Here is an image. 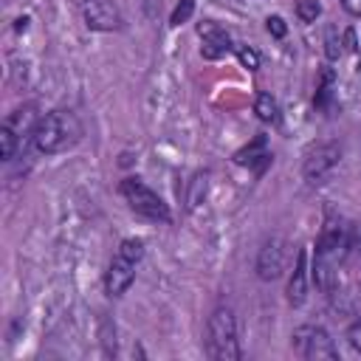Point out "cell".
Masks as SVG:
<instances>
[{
	"label": "cell",
	"mask_w": 361,
	"mask_h": 361,
	"mask_svg": "<svg viewBox=\"0 0 361 361\" xmlns=\"http://www.w3.org/2000/svg\"><path fill=\"white\" fill-rule=\"evenodd\" d=\"M34 147L45 155H54V152H62L68 147H73L79 138H82V121L76 118V113L71 110H54V113H45L39 116L34 133Z\"/></svg>",
	"instance_id": "cell-1"
},
{
	"label": "cell",
	"mask_w": 361,
	"mask_h": 361,
	"mask_svg": "<svg viewBox=\"0 0 361 361\" xmlns=\"http://www.w3.org/2000/svg\"><path fill=\"white\" fill-rule=\"evenodd\" d=\"M141 257H144V243L141 240H135V237L121 240V245H118V251L110 259L107 274H104V288H107L110 296H121L133 285L135 265L141 262Z\"/></svg>",
	"instance_id": "cell-2"
},
{
	"label": "cell",
	"mask_w": 361,
	"mask_h": 361,
	"mask_svg": "<svg viewBox=\"0 0 361 361\" xmlns=\"http://www.w3.org/2000/svg\"><path fill=\"white\" fill-rule=\"evenodd\" d=\"M206 350L214 361H237L240 353V341H237V322L234 313L228 307H217L209 316V338H206Z\"/></svg>",
	"instance_id": "cell-3"
},
{
	"label": "cell",
	"mask_w": 361,
	"mask_h": 361,
	"mask_svg": "<svg viewBox=\"0 0 361 361\" xmlns=\"http://www.w3.org/2000/svg\"><path fill=\"white\" fill-rule=\"evenodd\" d=\"M118 189H121L124 200L130 203V209H133L135 214H141V217H147V220H155V223H169V220H172L169 206H166L141 178H124Z\"/></svg>",
	"instance_id": "cell-4"
},
{
	"label": "cell",
	"mask_w": 361,
	"mask_h": 361,
	"mask_svg": "<svg viewBox=\"0 0 361 361\" xmlns=\"http://www.w3.org/2000/svg\"><path fill=\"white\" fill-rule=\"evenodd\" d=\"M293 350L307 361H336L338 350L330 338V333L319 324H305L293 333Z\"/></svg>",
	"instance_id": "cell-5"
},
{
	"label": "cell",
	"mask_w": 361,
	"mask_h": 361,
	"mask_svg": "<svg viewBox=\"0 0 361 361\" xmlns=\"http://www.w3.org/2000/svg\"><path fill=\"white\" fill-rule=\"evenodd\" d=\"M338 158H341L338 144H319V147L310 149V155L305 158V178H307L310 183H322V180L333 172V166L338 164Z\"/></svg>",
	"instance_id": "cell-6"
},
{
	"label": "cell",
	"mask_w": 361,
	"mask_h": 361,
	"mask_svg": "<svg viewBox=\"0 0 361 361\" xmlns=\"http://www.w3.org/2000/svg\"><path fill=\"white\" fill-rule=\"evenodd\" d=\"M85 23L93 31H118L121 11L110 0H87L85 3Z\"/></svg>",
	"instance_id": "cell-7"
},
{
	"label": "cell",
	"mask_w": 361,
	"mask_h": 361,
	"mask_svg": "<svg viewBox=\"0 0 361 361\" xmlns=\"http://www.w3.org/2000/svg\"><path fill=\"white\" fill-rule=\"evenodd\" d=\"M282 265H285V243H282V237L265 240V245L257 254V276L265 279V282L276 279L282 274Z\"/></svg>",
	"instance_id": "cell-8"
},
{
	"label": "cell",
	"mask_w": 361,
	"mask_h": 361,
	"mask_svg": "<svg viewBox=\"0 0 361 361\" xmlns=\"http://www.w3.org/2000/svg\"><path fill=\"white\" fill-rule=\"evenodd\" d=\"M197 34H200V39H203V45H200V54L206 56V59H220V56H226L228 51H234V45H231V37L217 25V23H200L197 25Z\"/></svg>",
	"instance_id": "cell-9"
},
{
	"label": "cell",
	"mask_w": 361,
	"mask_h": 361,
	"mask_svg": "<svg viewBox=\"0 0 361 361\" xmlns=\"http://www.w3.org/2000/svg\"><path fill=\"white\" fill-rule=\"evenodd\" d=\"M305 262H307V251L299 248L293 274H290V279H288V302H290L293 307L305 305V299H307V265H305Z\"/></svg>",
	"instance_id": "cell-10"
},
{
	"label": "cell",
	"mask_w": 361,
	"mask_h": 361,
	"mask_svg": "<svg viewBox=\"0 0 361 361\" xmlns=\"http://www.w3.org/2000/svg\"><path fill=\"white\" fill-rule=\"evenodd\" d=\"M234 161L243 164V166H254V172L259 175L271 164V152L265 149V135H257L248 147H243L240 152H234Z\"/></svg>",
	"instance_id": "cell-11"
},
{
	"label": "cell",
	"mask_w": 361,
	"mask_h": 361,
	"mask_svg": "<svg viewBox=\"0 0 361 361\" xmlns=\"http://www.w3.org/2000/svg\"><path fill=\"white\" fill-rule=\"evenodd\" d=\"M254 113H257V118L265 121V124H276V121H279L276 99H274L271 93H265V90L257 93V99H254Z\"/></svg>",
	"instance_id": "cell-12"
},
{
	"label": "cell",
	"mask_w": 361,
	"mask_h": 361,
	"mask_svg": "<svg viewBox=\"0 0 361 361\" xmlns=\"http://www.w3.org/2000/svg\"><path fill=\"white\" fill-rule=\"evenodd\" d=\"M17 138H20V133L6 121V124L0 127V158H3V161H11V158H14Z\"/></svg>",
	"instance_id": "cell-13"
},
{
	"label": "cell",
	"mask_w": 361,
	"mask_h": 361,
	"mask_svg": "<svg viewBox=\"0 0 361 361\" xmlns=\"http://www.w3.org/2000/svg\"><path fill=\"white\" fill-rule=\"evenodd\" d=\"M322 14L319 0H296V17L302 23H316V17Z\"/></svg>",
	"instance_id": "cell-14"
},
{
	"label": "cell",
	"mask_w": 361,
	"mask_h": 361,
	"mask_svg": "<svg viewBox=\"0 0 361 361\" xmlns=\"http://www.w3.org/2000/svg\"><path fill=\"white\" fill-rule=\"evenodd\" d=\"M234 51H237V59H240L243 68H248V71H257V68H259V54H257V48H251V45H237Z\"/></svg>",
	"instance_id": "cell-15"
},
{
	"label": "cell",
	"mask_w": 361,
	"mask_h": 361,
	"mask_svg": "<svg viewBox=\"0 0 361 361\" xmlns=\"http://www.w3.org/2000/svg\"><path fill=\"white\" fill-rule=\"evenodd\" d=\"M192 14H195V0H180V3L175 6V11H172L169 23H172V25H183Z\"/></svg>",
	"instance_id": "cell-16"
},
{
	"label": "cell",
	"mask_w": 361,
	"mask_h": 361,
	"mask_svg": "<svg viewBox=\"0 0 361 361\" xmlns=\"http://www.w3.org/2000/svg\"><path fill=\"white\" fill-rule=\"evenodd\" d=\"M265 28H268V34H271V37H276V39H282V37L288 34V25H285V20H282L279 14L268 17V20H265Z\"/></svg>",
	"instance_id": "cell-17"
},
{
	"label": "cell",
	"mask_w": 361,
	"mask_h": 361,
	"mask_svg": "<svg viewBox=\"0 0 361 361\" xmlns=\"http://www.w3.org/2000/svg\"><path fill=\"white\" fill-rule=\"evenodd\" d=\"M341 56V39L336 37V28L327 31V59H338Z\"/></svg>",
	"instance_id": "cell-18"
},
{
	"label": "cell",
	"mask_w": 361,
	"mask_h": 361,
	"mask_svg": "<svg viewBox=\"0 0 361 361\" xmlns=\"http://www.w3.org/2000/svg\"><path fill=\"white\" fill-rule=\"evenodd\" d=\"M347 341H350V347H353L355 353H361V319L350 324V330H347Z\"/></svg>",
	"instance_id": "cell-19"
},
{
	"label": "cell",
	"mask_w": 361,
	"mask_h": 361,
	"mask_svg": "<svg viewBox=\"0 0 361 361\" xmlns=\"http://www.w3.org/2000/svg\"><path fill=\"white\" fill-rule=\"evenodd\" d=\"M341 6H344V11H347V14L361 17V0H341Z\"/></svg>",
	"instance_id": "cell-20"
}]
</instances>
